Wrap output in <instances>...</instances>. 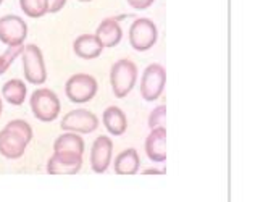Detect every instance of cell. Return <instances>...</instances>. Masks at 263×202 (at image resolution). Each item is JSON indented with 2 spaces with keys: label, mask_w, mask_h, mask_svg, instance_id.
Here are the masks:
<instances>
[{
  "label": "cell",
  "mask_w": 263,
  "mask_h": 202,
  "mask_svg": "<svg viewBox=\"0 0 263 202\" xmlns=\"http://www.w3.org/2000/svg\"><path fill=\"white\" fill-rule=\"evenodd\" d=\"M32 141V128L25 120H11L0 131V155L16 160L25 155L28 144Z\"/></svg>",
  "instance_id": "obj_1"
},
{
  "label": "cell",
  "mask_w": 263,
  "mask_h": 202,
  "mask_svg": "<svg viewBox=\"0 0 263 202\" xmlns=\"http://www.w3.org/2000/svg\"><path fill=\"white\" fill-rule=\"evenodd\" d=\"M137 81V65L133 60L121 59L115 62L110 70L111 91L118 99H124L136 86Z\"/></svg>",
  "instance_id": "obj_2"
},
{
  "label": "cell",
  "mask_w": 263,
  "mask_h": 202,
  "mask_svg": "<svg viewBox=\"0 0 263 202\" xmlns=\"http://www.w3.org/2000/svg\"><path fill=\"white\" fill-rule=\"evenodd\" d=\"M29 104H31V110L34 117H36L39 121H45V123H50L55 121L60 115V110H62V104H60V99L53 91L50 89H45L41 87L37 91H34L31 99H29Z\"/></svg>",
  "instance_id": "obj_3"
},
{
  "label": "cell",
  "mask_w": 263,
  "mask_h": 202,
  "mask_svg": "<svg viewBox=\"0 0 263 202\" xmlns=\"http://www.w3.org/2000/svg\"><path fill=\"white\" fill-rule=\"evenodd\" d=\"M23 59V71H25L26 81L31 84H44L47 81V68H45L42 50L36 44H28L21 52Z\"/></svg>",
  "instance_id": "obj_4"
},
{
  "label": "cell",
  "mask_w": 263,
  "mask_h": 202,
  "mask_svg": "<svg viewBox=\"0 0 263 202\" xmlns=\"http://www.w3.org/2000/svg\"><path fill=\"white\" fill-rule=\"evenodd\" d=\"M99 91V84L94 76L86 73L73 75L65 84L66 97L71 100L73 104H86L92 100Z\"/></svg>",
  "instance_id": "obj_5"
},
{
  "label": "cell",
  "mask_w": 263,
  "mask_h": 202,
  "mask_svg": "<svg viewBox=\"0 0 263 202\" xmlns=\"http://www.w3.org/2000/svg\"><path fill=\"white\" fill-rule=\"evenodd\" d=\"M158 39V29L148 18H137L129 26V44L137 52L151 50Z\"/></svg>",
  "instance_id": "obj_6"
},
{
  "label": "cell",
  "mask_w": 263,
  "mask_h": 202,
  "mask_svg": "<svg viewBox=\"0 0 263 202\" xmlns=\"http://www.w3.org/2000/svg\"><path fill=\"white\" fill-rule=\"evenodd\" d=\"M166 84V70L163 65L152 63L148 65L141 78V96L147 102H155L162 96Z\"/></svg>",
  "instance_id": "obj_7"
},
{
  "label": "cell",
  "mask_w": 263,
  "mask_h": 202,
  "mask_svg": "<svg viewBox=\"0 0 263 202\" xmlns=\"http://www.w3.org/2000/svg\"><path fill=\"white\" fill-rule=\"evenodd\" d=\"M99 128V118L96 114L86 108H76L68 112L62 120V130L78 133V134H90Z\"/></svg>",
  "instance_id": "obj_8"
},
{
  "label": "cell",
  "mask_w": 263,
  "mask_h": 202,
  "mask_svg": "<svg viewBox=\"0 0 263 202\" xmlns=\"http://www.w3.org/2000/svg\"><path fill=\"white\" fill-rule=\"evenodd\" d=\"M28 38V25L21 16L5 15L0 18V42L5 46H23Z\"/></svg>",
  "instance_id": "obj_9"
},
{
  "label": "cell",
  "mask_w": 263,
  "mask_h": 202,
  "mask_svg": "<svg viewBox=\"0 0 263 202\" xmlns=\"http://www.w3.org/2000/svg\"><path fill=\"white\" fill-rule=\"evenodd\" d=\"M83 167V155L71 152H53L47 162L50 175H76Z\"/></svg>",
  "instance_id": "obj_10"
},
{
  "label": "cell",
  "mask_w": 263,
  "mask_h": 202,
  "mask_svg": "<svg viewBox=\"0 0 263 202\" xmlns=\"http://www.w3.org/2000/svg\"><path fill=\"white\" fill-rule=\"evenodd\" d=\"M113 142L108 136H99L90 149V167L96 173H105L111 163Z\"/></svg>",
  "instance_id": "obj_11"
},
{
  "label": "cell",
  "mask_w": 263,
  "mask_h": 202,
  "mask_svg": "<svg viewBox=\"0 0 263 202\" xmlns=\"http://www.w3.org/2000/svg\"><path fill=\"white\" fill-rule=\"evenodd\" d=\"M145 154L151 160L160 163L166 160V128H154L144 142Z\"/></svg>",
  "instance_id": "obj_12"
},
{
  "label": "cell",
  "mask_w": 263,
  "mask_h": 202,
  "mask_svg": "<svg viewBox=\"0 0 263 202\" xmlns=\"http://www.w3.org/2000/svg\"><path fill=\"white\" fill-rule=\"evenodd\" d=\"M96 36L99 38L102 47H117L123 39V29L118 23L117 18H105L102 23L97 26Z\"/></svg>",
  "instance_id": "obj_13"
},
{
  "label": "cell",
  "mask_w": 263,
  "mask_h": 202,
  "mask_svg": "<svg viewBox=\"0 0 263 202\" xmlns=\"http://www.w3.org/2000/svg\"><path fill=\"white\" fill-rule=\"evenodd\" d=\"M73 50L79 59L94 60L100 57L102 52H104V47H102V44L96 34H81L74 39Z\"/></svg>",
  "instance_id": "obj_14"
},
{
  "label": "cell",
  "mask_w": 263,
  "mask_h": 202,
  "mask_svg": "<svg viewBox=\"0 0 263 202\" xmlns=\"http://www.w3.org/2000/svg\"><path fill=\"white\" fill-rule=\"evenodd\" d=\"M102 120H104V125L111 136H121V134L126 133L128 120H126V115H124V112L120 107H117V105L107 107L104 110Z\"/></svg>",
  "instance_id": "obj_15"
},
{
  "label": "cell",
  "mask_w": 263,
  "mask_h": 202,
  "mask_svg": "<svg viewBox=\"0 0 263 202\" xmlns=\"http://www.w3.org/2000/svg\"><path fill=\"white\" fill-rule=\"evenodd\" d=\"M141 159L136 149H124L121 151L115 162H113V168H115L117 175H136L139 170Z\"/></svg>",
  "instance_id": "obj_16"
},
{
  "label": "cell",
  "mask_w": 263,
  "mask_h": 202,
  "mask_svg": "<svg viewBox=\"0 0 263 202\" xmlns=\"http://www.w3.org/2000/svg\"><path fill=\"white\" fill-rule=\"evenodd\" d=\"M53 152H71L83 155L84 154V139L78 133L65 131L53 142Z\"/></svg>",
  "instance_id": "obj_17"
},
{
  "label": "cell",
  "mask_w": 263,
  "mask_h": 202,
  "mask_svg": "<svg viewBox=\"0 0 263 202\" xmlns=\"http://www.w3.org/2000/svg\"><path fill=\"white\" fill-rule=\"evenodd\" d=\"M2 96L11 105H21L26 100L28 87L21 80H10L2 87Z\"/></svg>",
  "instance_id": "obj_18"
},
{
  "label": "cell",
  "mask_w": 263,
  "mask_h": 202,
  "mask_svg": "<svg viewBox=\"0 0 263 202\" xmlns=\"http://www.w3.org/2000/svg\"><path fill=\"white\" fill-rule=\"evenodd\" d=\"M20 7L29 18H42L49 13V0H20Z\"/></svg>",
  "instance_id": "obj_19"
},
{
  "label": "cell",
  "mask_w": 263,
  "mask_h": 202,
  "mask_svg": "<svg viewBox=\"0 0 263 202\" xmlns=\"http://www.w3.org/2000/svg\"><path fill=\"white\" fill-rule=\"evenodd\" d=\"M165 120H166V105H158L157 108L152 110L151 117H148V128H162L165 126Z\"/></svg>",
  "instance_id": "obj_20"
},
{
  "label": "cell",
  "mask_w": 263,
  "mask_h": 202,
  "mask_svg": "<svg viewBox=\"0 0 263 202\" xmlns=\"http://www.w3.org/2000/svg\"><path fill=\"white\" fill-rule=\"evenodd\" d=\"M23 49H25V44H23V46H11L2 55H0V60H2V68H4V71H7L10 66H11V63L15 62V59L20 57Z\"/></svg>",
  "instance_id": "obj_21"
},
{
  "label": "cell",
  "mask_w": 263,
  "mask_h": 202,
  "mask_svg": "<svg viewBox=\"0 0 263 202\" xmlns=\"http://www.w3.org/2000/svg\"><path fill=\"white\" fill-rule=\"evenodd\" d=\"M128 5L134 10H147L148 7H152L155 0H126Z\"/></svg>",
  "instance_id": "obj_22"
},
{
  "label": "cell",
  "mask_w": 263,
  "mask_h": 202,
  "mask_svg": "<svg viewBox=\"0 0 263 202\" xmlns=\"http://www.w3.org/2000/svg\"><path fill=\"white\" fill-rule=\"evenodd\" d=\"M66 5V0H49V13H59Z\"/></svg>",
  "instance_id": "obj_23"
},
{
  "label": "cell",
  "mask_w": 263,
  "mask_h": 202,
  "mask_svg": "<svg viewBox=\"0 0 263 202\" xmlns=\"http://www.w3.org/2000/svg\"><path fill=\"white\" fill-rule=\"evenodd\" d=\"M144 175H152V173H165V170H155V168H151V170H144Z\"/></svg>",
  "instance_id": "obj_24"
},
{
  "label": "cell",
  "mask_w": 263,
  "mask_h": 202,
  "mask_svg": "<svg viewBox=\"0 0 263 202\" xmlns=\"http://www.w3.org/2000/svg\"><path fill=\"white\" fill-rule=\"evenodd\" d=\"M5 71H4V68H2V60H0V75H4Z\"/></svg>",
  "instance_id": "obj_25"
},
{
  "label": "cell",
  "mask_w": 263,
  "mask_h": 202,
  "mask_svg": "<svg viewBox=\"0 0 263 202\" xmlns=\"http://www.w3.org/2000/svg\"><path fill=\"white\" fill-rule=\"evenodd\" d=\"M0 115H2V97H0Z\"/></svg>",
  "instance_id": "obj_26"
},
{
  "label": "cell",
  "mask_w": 263,
  "mask_h": 202,
  "mask_svg": "<svg viewBox=\"0 0 263 202\" xmlns=\"http://www.w3.org/2000/svg\"><path fill=\"white\" fill-rule=\"evenodd\" d=\"M79 2H92V0H79Z\"/></svg>",
  "instance_id": "obj_27"
},
{
  "label": "cell",
  "mask_w": 263,
  "mask_h": 202,
  "mask_svg": "<svg viewBox=\"0 0 263 202\" xmlns=\"http://www.w3.org/2000/svg\"><path fill=\"white\" fill-rule=\"evenodd\" d=\"M2 2H4V0H0V5H2Z\"/></svg>",
  "instance_id": "obj_28"
}]
</instances>
